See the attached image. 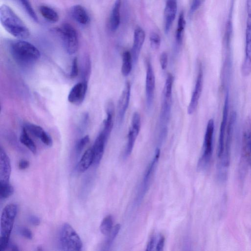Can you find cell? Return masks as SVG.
Here are the masks:
<instances>
[{"label":"cell","instance_id":"cell-2","mask_svg":"<svg viewBox=\"0 0 251 251\" xmlns=\"http://www.w3.org/2000/svg\"><path fill=\"white\" fill-rule=\"evenodd\" d=\"M173 82V75L168 74L162 91L160 116V138L161 140L166 136L168 131L171 113Z\"/></svg>","mask_w":251,"mask_h":251},{"label":"cell","instance_id":"cell-29","mask_svg":"<svg viewBox=\"0 0 251 251\" xmlns=\"http://www.w3.org/2000/svg\"><path fill=\"white\" fill-rule=\"evenodd\" d=\"M21 142L27 147L33 154H36L37 152V146L30 138L27 133V130L25 128H23L20 137Z\"/></svg>","mask_w":251,"mask_h":251},{"label":"cell","instance_id":"cell-3","mask_svg":"<svg viewBox=\"0 0 251 251\" xmlns=\"http://www.w3.org/2000/svg\"><path fill=\"white\" fill-rule=\"evenodd\" d=\"M10 51L15 60L23 66L34 64L41 57V53L36 47L23 41L14 43L11 46Z\"/></svg>","mask_w":251,"mask_h":251},{"label":"cell","instance_id":"cell-5","mask_svg":"<svg viewBox=\"0 0 251 251\" xmlns=\"http://www.w3.org/2000/svg\"><path fill=\"white\" fill-rule=\"evenodd\" d=\"M59 241L60 247L63 251H79L83 247L80 236L68 223L63 225L60 233Z\"/></svg>","mask_w":251,"mask_h":251},{"label":"cell","instance_id":"cell-34","mask_svg":"<svg viewBox=\"0 0 251 251\" xmlns=\"http://www.w3.org/2000/svg\"><path fill=\"white\" fill-rule=\"evenodd\" d=\"M150 45L154 50H158L160 46L161 39L160 36L156 33H153L150 37Z\"/></svg>","mask_w":251,"mask_h":251},{"label":"cell","instance_id":"cell-4","mask_svg":"<svg viewBox=\"0 0 251 251\" xmlns=\"http://www.w3.org/2000/svg\"><path fill=\"white\" fill-rule=\"evenodd\" d=\"M18 211V206L14 204L8 205L3 209L1 217V251L7 250L10 243V238Z\"/></svg>","mask_w":251,"mask_h":251},{"label":"cell","instance_id":"cell-12","mask_svg":"<svg viewBox=\"0 0 251 251\" xmlns=\"http://www.w3.org/2000/svg\"><path fill=\"white\" fill-rule=\"evenodd\" d=\"M241 73L246 77L251 73V16H248L246 31L245 57L241 67Z\"/></svg>","mask_w":251,"mask_h":251},{"label":"cell","instance_id":"cell-15","mask_svg":"<svg viewBox=\"0 0 251 251\" xmlns=\"http://www.w3.org/2000/svg\"><path fill=\"white\" fill-rule=\"evenodd\" d=\"M242 154L251 168V119L250 117L246 118L243 126Z\"/></svg>","mask_w":251,"mask_h":251},{"label":"cell","instance_id":"cell-18","mask_svg":"<svg viewBox=\"0 0 251 251\" xmlns=\"http://www.w3.org/2000/svg\"><path fill=\"white\" fill-rule=\"evenodd\" d=\"M88 90L86 82H81L75 85L70 91L68 97V101L74 105L81 104L85 99Z\"/></svg>","mask_w":251,"mask_h":251},{"label":"cell","instance_id":"cell-42","mask_svg":"<svg viewBox=\"0 0 251 251\" xmlns=\"http://www.w3.org/2000/svg\"><path fill=\"white\" fill-rule=\"evenodd\" d=\"M28 220L34 226H39L41 223L40 219L35 215H30L28 218Z\"/></svg>","mask_w":251,"mask_h":251},{"label":"cell","instance_id":"cell-31","mask_svg":"<svg viewBox=\"0 0 251 251\" xmlns=\"http://www.w3.org/2000/svg\"><path fill=\"white\" fill-rule=\"evenodd\" d=\"M114 221L111 215L106 217L102 221L100 229L101 233L104 235H107L113 228Z\"/></svg>","mask_w":251,"mask_h":251},{"label":"cell","instance_id":"cell-17","mask_svg":"<svg viewBox=\"0 0 251 251\" xmlns=\"http://www.w3.org/2000/svg\"><path fill=\"white\" fill-rule=\"evenodd\" d=\"M11 160L4 149H0V183H8L11 175Z\"/></svg>","mask_w":251,"mask_h":251},{"label":"cell","instance_id":"cell-23","mask_svg":"<svg viewBox=\"0 0 251 251\" xmlns=\"http://www.w3.org/2000/svg\"><path fill=\"white\" fill-rule=\"evenodd\" d=\"M73 18L79 23L86 25L90 22L89 15L84 7L81 5L74 6L71 10Z\"/></svg>","mask_w":251,"mask_h":251},{"label":"cell","instance_id":"cell-1","mask_svg":"<svg viewBox=\"0 0 251 251\" xmlns=\"http://www.w3.org/2000/svg\"><path fill=\"white\" fill-rule=\"evenodd\" d=\"M0 21L4 29L11 35L19 39H26L30 32L23 21L8 6L0 8Z\"/></svg>","mask_w":251,"mask_h":251},{"label":"cell","instance_id":"cell-7","mask_svg":"<svg viewBox=\"0 0 251 251\" xmlns=\"http://www.w3.org/2000/svg\"><path fill=\"white\" fill-rule=\"evenodd\" d=\"M61 35L65 48L69 55L75 54L78 49V37L75 29L68 23L63 24L56 29Z\"/></svg>","mask_w":251,"mask_h":251},{"label":"cell","instance_id":"cell-43","mask_svg":"<svg viewBox=\"0 0 251 251\" xmlns=\"http://www.w3.org/2000/svg\"><path fill=\"white\" fill-rule=\"evenodd\" d=\"M30 165L29 162L25 160H21L19 164V168L21 170H25L29 167Z\"/></svg>","mask_w":251,"mask_h":251},{"label":"cell","instance_id":"cell-16","mask_svg":"<svg viewBox=\"0 0 251 251\" xmlns=\"http://www.w3.org/2000/svg\"><path fill=\"white\" fill-rule=\"evenodd\" d=\"M131 89L130 83L127 82L118 103V121L119 124L122 123L128 108L130 101Z\"/></svg>","mask_w":251,"mask_h":251},{"label":"cell","instance_id":"cell-9","mask_svg":"<svg viewBox=\"0 0 251 251\" xmlns=\"http://www.w3.org/2000/svg\"><path fill=\"white\" fill-rule=\"evenodd\" d=\"M160 156V150L158 149L154 157L149 165L144 175L137 196V201L140 202L144 197L150 186V183L157 168Z\"/></svg>","mask_w":251,"mask_h":251},{"label":"cell","instance_id":"cell-10","mask_svg":"<svg viewBox=\"0 0 251 251\" xmlns=\"http://www.w3.org/2000/svg\"><path fill=\"white\" fill-rule=\"evenodd\" d=\"M140 126V114L137 112L135 113L132 117L131 126L128 135V141L124 153L126 158L129 157L132 152L135 142L139 133Z\"/></svg>","mask_w":251,"mask_h":251},{"label":"cell","instance_id":"cell-28","mask_svg":"<svg viewBox=\"0 0 251 251\" xmlns=\"http://www.w3.org/2000/svg\"><path fill=\"white\" fill-rule=\"evenodd\" d=\"M40 12L43 17L48 21L56 23L59 20V16L56 11L52 8L42 6L40 8Z\"/></svg>","mask_w":251,"mask_h":251},{"label":"cell","instance_id":"cell-45","mask_svg":"<svg viewBox=\"0 0 251 251\" xmlns=\"http://www.w3.org/2000/svg\"><path fill=\"white\" fill-rule=\"evenodd\" d=\"M10 248L11 250L12 251H19L18 247L14 243H9L8 248ZM7 248V249H8Z\"/></svg>","mask_w":251,"mask_h":251},{"label":"cell","instance_id":"cell-44","mask_svg":"<svg viewBox=\"0 0 251 251\" xmlns=\"http://www.w3.org/2000/svg\"><path fill=\"white\" fill-rule=\"evenodd\" d=\"M248 16H251V0H247Z\"/></svg>","mask_w":251,"mask_h":251},{"label":"cell","instance_id":"cell-33","mask_svg":"<svg viewBox=\"0 0 251 251\" xmlns=\"http://www.w3.org/2000/svg\"><path fill=\"white\" fill-rule=\"evenodd\" d=\"M21 3L29 16L36 23L39 22L37 14L33 9L29 0H21Z\"/></svg>","mask_w":251,"mask_h":251},{"label":"cell","instance_id":"cell-26","mask_svg":"<svg viewBox=\"0 0 251 251\" xmlns=\"http://www.w3.org/2000/svg\"><path fill=\"white\" fill-rule=\"evenodd\" d=\"M133 63L131 52L126 51L123 53L122 66L121 72L122 75L127 77L131 73Z\"/></svg>","mask_w":251,"mask_h":251},{"label":"cell","instance_id":"cell-6","mask_svg":"<svg viewBox=\"0 0 251 251\" xmlns=\"http://www.w3.org/2000/svg\"><path fill=\"white\" fill-rule=\"evenodd\" d=\"M214 131V122L210 119L207 124L204 137L203 154L199 161V168L203 169L210 162L213 151V141Z\"/></svg>","mask_w":251,"mask_h":251},{"label":"cell","instance_id":"cell-11","mask_svg":"<svg viewBox=\"0 0 251 251\" xmlns=\"http://www.w3.org/2000/svg\"><path fill=\"white\" fill-rule=\"evenodd\" d=\"M229 110V94L227 92L226 95L224 105L223 107L222 119L220 126L219 137L218 140L217 156L218 160L223 155L224 150L225 140L228 126V113Z\"/></svg>","mask_w":251,"mask_h":251},{"label":"cell","instance_id":"cell-13","mask_svg":"<svg viewBox=\"0 0 251 251\" xmlns=\"http://www.w3.org/2000/svg\"><path fill=\"white\" fill-rule=\"evenodd\" d=\"M145 84L146 104L148 109L149 110L152 108L153 105L156 87V78L152 65L149 61L147 62Z\"/></svg>","mask_w":251,"mask_h":251},{"label":"cell","instance_id":"cell-22","mask_svg":"<svg viewBox=\"0 0 251 251\" xmlns=\"http://www.w3.org/2000/svg\"><path fill=\"white\" fill-rule=\"evenodd\" d=\"M25 129L34 136L40 139L46 145L51 146L53 140L51 137L40 126L33 124H28Z\"/></svg>","mask_w":251,"mask_h":251},{"label":"cell","instance_id":"cell-21","mask_svg":"<svg viewBox=\"0 0 251 251\" xmlns=\"http://www.w3.org/2000/svg\"><path fill=\"white\" fill-rule=\"evenodd\" d=\"M145 33L142 29L138 27L135 30L134 44L131 52L134 65H136L138 62L141 50L145 42Z\"/></svg>","mask_w":251,"mask_h":251},{"label":"cell","instance_id":"cell-8","mask_svg":"<svg viewBox=\"0 0 251 251\" xmlns=\"http://www.w3.org/2000/svg\"><path fill=\"white\" fill-rule=\"evenodd\" d=\"M236 118V113L233 112L230 115L227 126L223 155L221 159L218 160L219 169H222L224 171L227 169L230 163L231 140Z\"/></svg>","mask_w":251,"mask_h":251},{"label":"cell","instance_id":"cell-35","mask_svg":"<svg viewBox=\"0 0 251 251\" xmlns=\"http://www.w3.org/2000/svg\"><path fill=\"white\" fill-rule=\"evenodd\" d=\"M90 140L89 136H86L78 141L76 146V150L78 153H81L83 151L86 145L89 143Z\"/></svg>","mask_w":251,"mask_h":251},{"label":"cell","instance_id":"cell-38","mask_svg":"<svg viewBox=\"0 0 251 251\" xmlns=\"http://www.w3.org/2000/svg\"><path fill=\"white\" fill-rule=\"evenodd\" d=\"M79 68L78 60L76 58H75L72 62L71 71L70 72V77L72 78L76 77L78 75Z\"/></svg>","mask_w":251,"mask_h":251},{"label":"cell","instance_id":"cell-39","mask_svg":"<svg viewBox=\"0 0 251 251\" xmlns=\"http://www.w3.org/2000/svg\"><path fill=\"white\" fill-rule=\"evenodd\" d=\"M158 236L153 235L149 239L146 251H153L156 246Z\"/></svg>","mask_w":251,"mask_h":251},{"label":"cell","instance_id":"cell-37","mask_svg":"<svg viewBox=\"0 0 251 251\" xmlns=\"http://www.w3.org/2000/svg\"><path fill=\"white\" fill-rule=\"evenodd\" d=\"M204 1V0H192L190 10V14L192 15L196 11L201 7Z\"/></svg>","mask_w":251,"mask_h":251},{"label":"cell","instance_id":"cell-19","mask_svg":"<svg viewBox=\"0 0 251 251\" xmlns=\"http://www.w3.org/2000/svg\"><path fill=\"white\" fill-rule=\"evenodd\" d=\"M177 12V0H167L164 13V30L168 34L175 19Z\"/></svg>","mask_w":251,"mask_h":251},{"label":"cell","instance_id":"cell-41","mask_svg":"<svg viewBox=\"0 0 251 251\" xmlns=\"http://www.w3.org/2000/svg\"><path fill=\"white\" fill-rule=\"evenodd\" d=\"M165 243V238L163 235L160 234L158 235L157 242L156 246V251H162Z\"/></svg>","mask_w":251,"mask_h":251},{"label":"cell","instance_id":"cell-24","mask_svg":"<svg viewBox=\"0 0 251 251\" xmlns=\"http://www.w3.org/2000/svg\"><path fill=\"white\" fill-rule=\"evenodd\" d=\"M121 5V0H115L110 20V29L113 32H115L117 30L120 23Z\"/></svg>","mask_w":251,"mask_h":251},{"label":"cell","instance_id":"cell-32","mask_svg":"<svg viewBox=\"0 0 251 251\" xmlns=\"http://www.w3.org/2000/svg\"><path fill=\"white\" fill-rule=\"evenodd\" d=\"M0 196L1 199H5L11 196L14 193V187L10 184L0 183Z\"/></svg>","mask_w":251,"mask_h":251},{"label":"cell","instance_id":"cell-40","mask_svg":"<svg viewBox=\"0 0 251 251\" xmlns=\"http://www.w3.org/2000/svg\"><path fill=\"white\" fill-rule=\"evenodd\" d=\"M160 62L161 69L163 70H165L168 64V56L166 53L163 52L160 55Z\"/></svg>","mask_w":251,"mask_h":251},{"label":"cell","instance_id":"cell-30","mask_svg":"<svg viewBox=\"0 0 251 251\" xmlns=\"http://www.w3.org/2000/svg\"><path fill=\"white\" fill-rule=\"evenodd\" d=\"M120 227L121 226L119 224L115 225L110 233L107 235L108 236L104 242L102 250L107 251L109 250L119 233Z\"/></svg>","mask_w":251,"mask_h":251},{"label":"cell","instance_id":"cell-25","mask_svg":"<svg viewBox=\"0 0 251 251\" xmlns=\"http://www.w3.org/2000/svg\"><path fill=\"white\" fill-rule=\"evenodd\" d=\"M94 156L92 148L87 150L82 157L78 165V169L81 172L86 171L93 164Z\"/></svg>","mask_w":251,"mask_h":251},{"label":"cell","instance_id":"cell-20","mask_svg":"<svg viewBox=\"0 0 251 251\" xmlns=\"http://www.w3.org/2000/svg\"><path fill=\"white\" fill-rule=\"evenodd\" d=\"M108 138L109 137L101 131L95 141L92 148L94 156L93 164L95 166L99 165L101 162Z\"/></svg>","mask_w":251,"mask_h":251},{"label":"cell","instance_id":"cell-36","mask_svg":"<svg viewBox=\"0 0 251 251\" xmlns=\"http://www.w3.org/2000/svg\"><path fill=\"white\" fill-rule=\"evenodd\" d=\"M19 231L22 235L27 239L31 240L33 238V234L32 231L26 227L20 228Z\"/></svg>","mask_w":251,"mask_h":251},{"label":"cell","instance_id":"cell-27","mask_svg":"<svg viewBox=\"0 0 251 251\" xmlns=\"http://www.w3.org/2000/svg\"><path fill=\"white\" fill-rule=\"evenodd\" d=\"M185 23L184 13L182 12L180 14L176 35V42L178 46H180L182 44Z\"/></svg>","mask_w":251,"mask_h":251},{"label":"cell","instance_id":"cell-14","mask_svg":"<svg viewBox=\"0 0 251 251\" xmlns=\"http://www.w3.org/2000/svg\"><path fill=\"white\" fill-rule=\"evenodd\" d=\"M203 86V72L202 66L200 65L195 88L187 108V113L189 115L192 114L197 109L202 94Z\"/></svg>","mask_w":251,"mask_h":251}]
</instances>
